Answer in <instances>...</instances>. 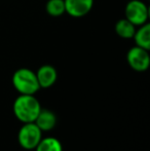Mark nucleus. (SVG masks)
<instances>
[{
    "mask_svg": "<svg viewBox=\"0 0 150 151\" xmlns=\"http://www.w3.org/2000/svg\"><path fill=\"white\" fill-rule=\"evenodd\" d=\"M35 74L40 88H48L52 86L58 78V72L52 65H42Z\"/></svg>",
    "mask_w": 150,
    "mask_h": 151,
    "instance_id": "0eeeda50",
    "label": "nucleus"
},
{
    "mask_svg": "<svg viewBox=\"0 0 150 151\" xmlns=\"http://www.w3.org/2000/svg\"><path fill=\"white\" fill-rule=\"evenodd\" d=\"M45 9L50 16L61 17L65 14V2L64 0H47Z\"/></svg>",
    "mask_w": 150,
    "mask_h": 151,
    "instance_id": "f8f14e48",
    "label": "nucleus"
},
{
    "mask_svg": "<svg viewBox=\"0 0 150 151\" xmlns=\"http://www.w3.org/2000/svg\"><path fill=\"white\" fill-rule=\"evenodd\" d=\"M136 29L137 27L133 23H131L128 20H126V18L118 20L116 22L115 26H114L115 33L119 37L123 38V39H132L134 37Z\"/></svg>",
    "mask_w": 150,
    "mask_h": 151,
    "instance_id": "9d476101",
    "label": "nucleus"
},
{
    "mask_svg": "<svg viewBox=\"0 0 150 151\" xmlns=\"http://www.w3.org/2000/svg\"><path fill=\"white\" fill-rule=\"evenodd\" d=\"M14 116L21 122H34L41 110L39 101L34 95H20L14 102Z\"/></svg>",
    "mask_w": 150,
    "mask_h": 151,
    "instance_id": "f257e3e1",
    "label": "nucleus"
},
{
    "mask_svg": "<svg viewBox=\"0 0 150 151\" xmlns=\"http://www.w3.org/2000/svg\"><path fill=\"white\" fill-rule=\"evenodd\" d=\"M35 124L39 127V129L44 133V132H50L56 127L57 124V116L52 110L42 109L38 113L36 119H35Z\"/></svg>",
    "mask_w": 150,
    "mask_h": 151,
    "instance_id": "6e6552de",
    "label": "nucleus"
},
{
    "mask_svg": "<svg viewBox=\"0 0 150 151\" xmlns=\"http://www.w3.org/2000/svg\"><path fill=\"white\" fill-rule=\"evenodd\" d=\"M126 62L133 70L137 72H144L149 68L150 56L149 50L140 46H133L126 54Z\"/></svg>",
    "mask_w": 150,
    "mask_h": 151,
    "instance_id": "39448f33",
    "label": "nucleus"
},
{
    "mask_svg": "<svg viewBox=\"0 0 150 151\" xmlns=\"http://www.w3.org/2000/svg\"><path fill=\"white\" fill-rule=\"evenodd\" d=\"M65 12L72 18H82L94 7V0H64Z\"/></svg>",
    "mask_w": 150,
    "mask_h": 151,
    "instance_id": "423d86ee",
    "label": "nucleus"
},
{
    "mask_svg": "<svg viewBox=\"0 0 150 151\" xmlns=\"http://www.w3.org/2000/svg\"><path fill=\"white\" fill-rule=\"evenodd\" d=\"M12 86L20 95H35L40 90L34 71L28 68H20L14 73Z\"/></svg>",
    "mask_w": 150,
    "mask_h": 151,
    "instance_id": "f03ea898",
    "label": "nucleus"
},
{
    "mask_svg": "<svg viewBox=\"0 0 150 151\" xmlns=\"http://www.w3.org/2000/svg\"><path fill=\"white\" fill-rule=\"evenodd\" d=\"M133 39L135 40V45L140 46L142 48L149 50H150V24H146L139 26L136 29Z\"/></svg>",
    "mask_w": 150,
    "mask_h": 151,
    "instance_id": "1a4fd4ad",
    "label": "nucleus"
},
{
    "mask_svg": "<svg viewBox=\"0 0 150 151\" xmlns=\"http://www.w3.org/2000/svg\"><path fill=\"white\" fill-rule=\"evenodd\" d=\"M41 139L42 132L35 122L24 123L18 134L19 144L26 150H34Z\"/></svg>",
    "mask_w": 150,
    "mask_h": 151,
    "instance_id": "7ed1b4c3",
    "label": "nucleus"
},
{
    "mask_svg": "<svg viewBox=\"0 0 150 151\" xmlns=\"http://www.w3.org/2000/svg\"><path fill=\"white\" fill-rule=\"evenodd\" d=\"M124 16L126 19L136 27L148 23L149 8L146 3L141 0H131L126 3L124 8Z\"/></svg>",
    "mask_w": 150,
    "mask_h": 151,
    "instance_id": "20e7f679",
    "label": "nucleus"
},
{
    "mask_svg": "<svg viewBox=\"0 0 150 151\" xmlns=\"http://www.w3.org/2000/svg\"><path fill=\"white\" fill-rule=\"evenodd\" d=\"M35 151H63L62 143L54 137L42 138L38 143Z\"/></svg>",
    "mask_w": 150,
    "mask_h": 151,
    "instance_id": "9b49d317",
    "label": "nucleus"
}]
</instances>
